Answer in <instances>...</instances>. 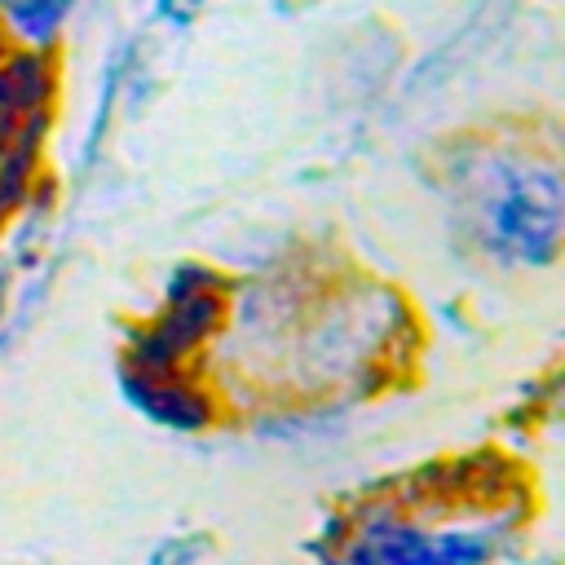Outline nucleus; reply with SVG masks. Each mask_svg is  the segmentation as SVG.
I'll return each instance as SVG.
<instances>
[{
	"label": "nucleus",
	"instance_id": "nucleus-1",
	"mask_svg": "<svg viewBox=\"0 0 565 565\" xmlns=\"http://www.w3.org/2000/svg\"><path fill=\"white\" fill-rule=\"evenodd\" d=\"M490 225L494 234L516 247L521 256L547 260L556 252V230H561V194L556 177H512L499 199H490Z\"/></svg>",
	"mask_w": 565,
	"mask_h": 565
}]
</instances>
